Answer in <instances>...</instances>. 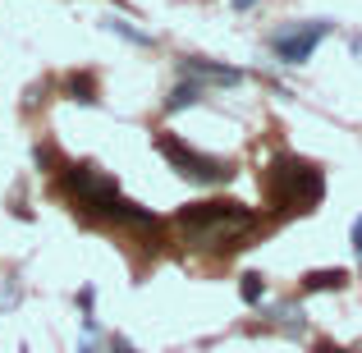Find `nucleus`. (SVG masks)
Returning a JSON list of instances; mask_svg holds the SVG:
<instances>
[{
	"instance_id": "dca6fc26",
	"label": "nucleus",
	"mask_w": 362,
	"mask_h": 353,
	"mask_svg": "<svg viewBox=\"0 0 362 353\" xmlns=\"http://www.w3.org/2000/svg\"><path fill=\"white\" fill-rule=\"evenodd\" d=\"M78 353H101V345H97V335H92V340H88V345H83Z\"/></svg>"
},
{
	"instance_id": "6e6552de",
	"label": "nucleus",
	"mask_w": 362,
	"mask_h": 353,
	"mask_svg": "<svg viewBox=\"0 0 362 353\" xmlns=\"http://www.w3.org/2000/svg\"><path fill=\"white\" fill-rule=\"evenodd\" d=\"M271 321L284 330V335H303V330H308V321H303V308H298V303H280V308L271 312Z\"/></svg>"
},
{
	"instance_id": "9d476101",
	"label": "nucleus",
	"mask_w": 362,
	"mask_h": 353,
	"mask_svg": "<svg viewBox=\"0 0 362 353\" xmlns=\"http://www.w3.org/2000/svg\"><path fill=\"white\" fill-rule=\"evenodd\" d=\"M69 97L83 101V106H92V101H97V79H92V74H74L69 79Z\"/></svg>"
},
{
	"instance_id": "0eeeda50",
	"label": "nucleus",
	"mask_w": 362,
	"mask_h": 353,
	"mask_svg": "<svg viewBox=\"0 0 362 353\" xmlns=\"http://www.w3.org/2000/svg\"><path fill=\"white\" fill-rule=\"evenodd\" d=\"M202 92H206L202 83H193V79H179V88L165 97V115H179L184 106H197V101H202Z\"/></svg>"
},
{
	"instance_id": "423d86ee",
	"label": "nucleus",
	"mask_w": 362,
	"mask_h": 353,
	"mask_svg": "<svg viewBox=\"0 0 362 353\" xmlns=\"http://www.w3.org/2000/svg\"><path fill=\"white\" fill-rule=\"evenodd\" d=\"M179 79H193V83H216V88H239L243 83V69L234 64H216V60H202V55H184L179 60Z\"/></svg>"
},
{
	"instance_id": "f03ea898",
	"label": "nucleus",
	"mask_w": 362,
	"mask_h": 353,
	"mask_svg": "<svg viewBox=\"0 0 362 353\" xmlns=\"http://www.w3.org/2000/svg\"><path fill=\"white\" fill-rule=\"evenodd\" d=\"M179 234H184L188 248H202V253H230L239 248L247 234L257 230V212L243 202H188L184 212L175 216Z\"/></svg>"
},
{
	"instance_id": "ddd939ff",
	"label": "nucleus",
	"mask_w": 362,
	"mask_h": 353,
	"mask_svg": "<svg viewBox=\"0 0 362 353\" xmlns=\"http://www.w3.org/2000/svg\"><path fill=\"white\" fill-rule=\"evenodd\" d=\"M354 253H358V266H362V216L354 221Z\"/></svg>"
},
{
	"instance_id": "f257e3e1",
	"label": "nucleus",
	"mask_w": 362,
	"mask_h": 353,
	"mask_svg": "<svg viewBox=\"0 0 362 353\" xmlns=\"http://www.w3.org/2000/svg\"><path fill=\"white\" fill-rule=\"evenodd\" d=\"M60 193L69 197L74 212L92 216V221H115L124 230H138V234H156L160 221L147 212V207L129 202L119 193V184L97 166H64L60 170Z\"/></svg>"
},
{
	"instance_id": "20e7f679",
	"label": "nucleus",
	"mask_w": 362,
	"mask_h": 353,
	"mask_svg": "<svg viewBox=\"0 0 362 353\" xmlns=\"http://www.w3.org/2000/svg\"><path fill=\"white\" fill-rule=\"evenodd\" d=\"M156 151L170 161V170H179V175L193 179V184H230V179H234L230 161L206 156V151L188 147L184 138H175V133H156Z\"/></svg>"
},
{
	"instance_id": "39448f33",
	"label": "nucleus",
	"mask_w": 362,
	"mask_h": 353,
	"mask_svg": "<svg viewBox=\"0 0 362 353\" xmlns=\"http://www.w3.org/2000/svg\"><path fill=\"white\" fill-rule=\"evenodd\" d=\"M326 37H330V23H326V18H312V23H289V28H280V33L271 37V51H275V60H284V64H303L321 42H326Z\"/></svg>"
},
{
	"instance_id": "4468645a",
	"label": "nucleus",
	"mask_w": 362,
	"mask_h": 353,
	"mask_svg": "<svg viewBox=\"0 0 362 353\" xmlns=\"http://www.w3.org/2000/svg\"><path fill=\"white\" fill-rule=\"evenodd\" d=\"M106 349H110V353H133V345H129V340H119V335H115V340H110V345H106Z\"/></svg>"
},
{
	"instance_id": "f3484780",
	"label": "nucleus",
	"mask_w": 362,
	"mask_h": 353,
	"mask_svg": "<svg viewBox=\"0 0 362 353\" xmlns=\"http://www.w3.org/2000/svg\"><path fill=\"white\" fill-rule=\"evenodd\" d=\"M257 5V0H234V9H252Z\"/></svg>"
},
{
	"instance_id": "2eb2a0df",
	"label": "nucleus",
	"mask_w": 362,
	"mask_h": 353,
	"mask_svg": "<svg viewBox=\"0 0 362 353\" xmlns=\"http://www.w3.org/2000/svg\"><path fill=\"white\" fill-rule=\"evenodd\" d=\"M312 353H349V349H339V345H317Z\"/></svg>"
},
{
	"instance_id": "9b49d317",
	"label": "nucleus",
	"mask_w": 362,
	"mask_h": 353,
	"mask_svg": "<svg viewBox=\"0 0 362 353\" xmlns=\"http://www.w3.org/2000/svg\"><path fill=\"white\" fill-rule=\"evenodd\" d=\"M239 294H243V303H262L266 299V280L257 271H247L243 280H239Z\"/></svg>"
},
{
	"instance_id": "7ed1b4c3",
	"label": "nucleus",
	"mask_w": 362,
	"mask_h": 353,
	"mask_svg": "<svg viewBox=\"0 0 362 353\" xmlns=\"http://www.w3.org/2000/svg\"><path fill=\"white\" fill-rule=\"evenodd\" d=\"M262 184H266V202H271L275 216L317 212L321 197H326V175H321L312 161L293 156V151H280V156H271V166H266Z\"/></svg>"
},
{
	"instance_id": "1a4fd4ad",
	"label": "nucleus",
	"mask_w": 362,
	"mask_h": 353,
	"mask_svg": "<svg viewBox=\"0 0 362 353\" xmlns=\"http://www.w3.org/2000/svg\"><path fill=\"white\" fill-rule=\"evenodd\" d=\"M349 275L344 271H308L303 275V294H317V289H344Z\"/></svg>"
},
{
	"instance_id": "f8f14e48",
	"label": "nucleus",
	"mask_w": 362,
	"mask_h": 353,
	"mask_svg": "<svg viewBox=\"0 0 362 353\" xmlns=\"http://www.w3.org/2000/svg\"><path fill=\"white\" fill-rule=\"evenodd\" d=\"M106 28H110V33H119V37H129V42H138V46H151V37H147V33H133V28L124 23V18H110Z\"/></svg>"
}]
</instances>
